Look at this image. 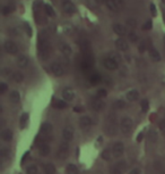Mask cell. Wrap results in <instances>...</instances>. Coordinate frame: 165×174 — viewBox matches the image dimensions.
<instances>
[{"label":"cell","mask_w":165,"mask_h":174,"mask_svg":"<svg viewBox=\"0 0 165 174\" xmlns=\"http://www.w3.org/2000/svg\"><path fill=\"white\" fill-rule=\"evenodd\" d=\"M142 137H144V133H139V134H138V137H137V141H138V142H140V141H142Z\"/></svg>","instance_id":"cell-55"},{"label":"cell","mask_w":165,"mask_h":174,"mask_svg":"<svg viewBox=\"0 0 165 174\" xmlns=\"http://www.w3.org/2000/svg\"><path fill=\"white\" fill-rule=\"evenodd\" d=\"M53 104H54V107L59 108V109H62V108L67 107V102L65 100H54Z\"/></svg>","instance_id":"cell-31"},{"label":"cell","mask_w":165,"mask_h":174,"mask_svg":"<svg viewBox=\"0 0 165 174\" xmlns=\"http://www.w3.org/2000/svg\"><path fill=\"white\" fill-rule=\"evenodd\" d=\"M159 129H161V131L165 132V118L161 121V123H159Z\"/></svg>","instance_id":"cell-51"},{"label":"cell","mask_w":165,"mask_h":174,"mask_svg":"<svg viewBox=\"0 0 165 174\" xmlns=\"http://www.w3.org/2000/svg\"><path fill=\"white\" fill-rule=\"evenodd\" d=\"M162 1H163V2H164V4H165V0H162Z\"/></svg>","instance_id":"cell-57"},{"label":"cell","mask_w":165,"mask_h":174,"mask_svg":"<svg viewBox=\"0 0 165 174\" xmlns=\"http://www.w3.org/2000/svg\"><path fill=\"white\" fill-rule=\"evenodd\" d=\"M126 98H127L128 101H131V102L136 101L139 98V92L137 90H135V89H131V90H129L126 93Z\"/></svg>","instance_id":"cell-14"},{"label":"cell","mask_w":165,"mask_h":174,"mask_svg":"<svg viewBox=\"0 0 165 174\" xmlns=\"http://www.w3.org/2000/svg\"><path fill=\"white\" fill-rule=\"evenodd\" d=\"M91 125H92L91 117H88V116H82V117H80V120H79V126H80V129H87Z\"/></svg>","instance_id":"cell-18"},{"label":"cell","mask_w":165,"mask_h":174,"mask_svg":"<svg viewBox=\"0 0 165 174\" xmlns=\"http://www.w3.org/2000/svg\"><path fill=\"white\" fill-rule=\"evenodd\" d=\"M75 112H77V113H82V112H84V107H82V106H76V107H75Z\"/></svg>","instance_id":"cell-53"},{"label":"cell","mask_w":165,"mask_h":174,"mask_svg":"<svg viewBox=\"0 0 165 174\" xmlns=\"http://www.w3.org/2000/svg\"><path fill=\"white\" fill-rule=\"evenodd\" d=\"M113 31H114L115 34L121 36H123L127 34V29H126L122 24H114L113 25Z\"/></svg>","instance_id":"cell-17"},{"label":"cell","mask_w":165,"mask_h":174,"mask_svg":"<svg viewBox=\"0 0 165 174\" xmlns=\"http://www.w3.org/2000/svg\"><path fill=\"white\" fill-rule=\"evenodd\" d=\"M12 80L16 82V83H22L24 81V75L22 72L19 71H16V72L12 74Z\"/></svg>","instance_id":"cell-25"},{"label":"cell","mask_w":165,"mask_h":174,"mask_svg":"<svg viewBox=\"0 0 165 174\" xmlns=\"http://www.w3.org/2000/svg\"><path fill=\"white\" fill-rule=\"evenodd\" d=\"M14 12V7L12 6H5L2 8V14L4 15H9Z\"/></svg>","instance_id":"cell-35"},{"label":"cell","mask_w":165,"mask_h":174,"mask_svg":"<svg viewBox=\"0 0 165 174\" xmlns=\"http://www.w3.org/2000/svg\"><path fill=\"white\" fill-rule=\"evenodd\" d=\"M62 98L65 101H71L75 98V92H74V90H71L70 88H66L65 90L62 91Z\"/></svg>","instance_id":"cell-12"},{"label":"cell","mask_w":165,"mask_h":174,"mask_svg":"<svg viewBox=\"0 0 165 174\" xmlns=\"http://www.w3.org/2000/svg\"><path fill=\"white\" fill-rule=\"evenodd\" d=\"M1 73H2V75H4L5 78H9L10 75H12V74H14V73L12 72V70H10L9 67H5V68L2 70V72H1Z\"/></svg>","instance_id":"cell-40"},{"label":"cell","mask_w":165,"mask_h":174,"mask_svg":"<svg viewBox=\"0 0 165 174\" xmlns=\"http://www.w3.org/2000/svg\"><path fill=\"white\" fill-rule=\"evenodd\" d=\"M140 106H142V112H147L148 108H149V102H148L147 99H144V100H142V102H140Z\"/></svg>","instance_id":"cell-36"},{"label":"cell","mask_w":165,"mask_h":174,"mask_svg":"<svg viewBox=\"0 0 165 174\" xmlns=\"http://www.w3.org/2000/svg\"><path fill=\"white\" fill-rule=\"evenodd\" d=\"M25 31H26V33L28 34V36H32V34H33V31H32V29H31L30 24H27V23H25Z\"/></svg>","instance_id":"cell-45"},{"label":"cell","mask_w":165,"mask_h":174,"mask_svg":"<svg viewBox=\"0 0 165 174\" xmlns=\"http://www.w3.org/2000/svg\"><path fill=\"white\" fill-rule=\"evenodd\" d=\"M109 58H111V59H113L114 61H117L118 64L121 61V57H120V55L117 54V53H111L110 56H109Z\"/></svg>","instance_id":"cell-34"},{"label":"cell","mask_w":165,"mask_h":174,"mask_svg":"<svg viewBox=\"0 0 165 174\" xmlns=\"http://www.w3.org/2000/svg\"><path fill=\"white\" fill-rule=\"evenodd\" d=\"M9 99H10V101L12 104H18L19 100H20V95H19V92L16 90L12 91L10 93H9Z\"/></svg>","instance_id":"cell-21"},{"label":"cell","mask_w":165,"mask_h":174,"mask_svg":"<svg viewBox=\"0 0 165 174\" xmlns=\"http://www.w3.org/2000/svg\"><path fill=\"white\" fill-rule=\"evenodd\" d=\"M37 166L35 164H30L27 167H26V174H37Z\"/></svg>","instance_id":"cell-28"},{"label":"cell","mask_w":165,"mask_h":174,"mask_svg":"<svg viewBox=\"0 0 165 174\" xmlns=\"http://www.w3.org/2000/svg\"><path fill=\"white\" fill-rule=\"evenodd\" d=\"M100 81H101V76L99 74H93V75L91 76V82H92V84L99 83Z\"/></svg>","instance_id":"cell-39"},{"label":"cell","mask_w":165,"mask_h":174,"mask_svg":"<svg viewBox=\"0 0 165 174\" xmlns=\"http://www.w3.org/2000/svg\"><path fill=\"white\" fill-rule=\"evenodd\" d=\"M1 138H2L4 141L9 142V141L12 139V131L10 130V129H5V130L1 132Z\"/></svg>","instance_id":"cell-19"},{"label":"cell","mask_w":165,"mask_h":174,"mask_svg":"<svg viewBox=\"0 0 165 174\" xmlns=\"http://www.w3.org/2000/svg\"><path fill=\"white\" fill-rule=\"evenodd\" d=\"M106 132L110 135H114L117 133V122L112 116L109 118V123L106 124Z\"/></svg>","instance_id":"cell-5"},{"label":"cell","mask_w":165,"mask_h":174,"mask_svg":"<svg viewBox=\"0 0 165 174\" xmlns=\"http://www.w3.org/2000/svg\"><path fill=\"white\" fill-rule=\"evenodd\" d=\"M148 49V43L147 41H142L139 43V46H138V50H139V53H145L146 50Z\"/></svg>","instance_id":"cell-32"},{"label":"cell","mask_w":165,"mask_h":174,"mask_svg":"<svg viewBox=\"0 0 165 174\" xmlns=\"http://www.w3.org/2000/svg\"><path fill=\"white\" fill-rule=\"evenodd\" d=\"M28 63H30V59H28L27 56H25V55H20V56H18V58H17L18 67H20V68H25V67L28 66Z\"/></svg>","instance_id":"cell-13"},{"label":"cell","mask_w":165,"mask_h":174,"mask_svg":"<svg viewBox=\"0 0 165 174\" xmlns=\"http://www.w3.org/2000/svg\"><path fill=\"white\" fill-rule=\"evenodd\" d=\"M51 72L54 76H61V75H64V67L62 65L60 64V63H52L51 64Z\"/></svg>","instance_id":"cell-6"},{"label":"cell","mask_w":165,"mask_h":174,"mask_svg":"<svg viewBox=\"0 0 165 174\" xmlns=\"http://www.w3.org/2000/svg\"><path fill=\"white\" fill-rule=\"evenodd\" d=\"M53 126L50 124V123H43L41 126V132L44 133V134H50L52 132Z\"/></svg>","instance_id":"cell-24"},{"label":"cell","mask_w":165,"mask_h":174,"mask_svg":"<svg viewBox=\"0 0 165 174\" xmlns=\"http://www.w3.org/2000/svg\"><path fill=\"white\" fill-rule=\"evenodd\" d=\"M62 9L67 14H74V13H76V6L71 1H69V0H66V1L62 2Z\"/></svg>","instance_id":"cell-8"},{"label":"cell","mask_w":165,"mask_h":174,"mask_svg":"<svg viewBox=\"0 0 165 174\" xmlns=\"http://www.w3.org/2000/svg\"><path fill=\"white\" fill-rule=\"evenodd\" d=\"M103 65H104V67H105L106 70H109V71H114V70H117L118 68V63L117 61H114L113 59H111V58H105V59L103 60Z\"/></svg>","instance_id":"cell-9"},{"label":"cell","mask_w":165,"mask_h":174,"mask_svg":"<svg viewBox=\"0 0 165 174\" xmlns=\"http://www.w3.org/2000/svg\"><path fill=\"white\" fill-rule=\"evenodd\" d=\"M27 118H28V114L27 113H24L22 116H20V120H19V123H20V127L24 129L26 124H27Z\"/></svg>","instance_id":"cell-30"},{"label":"cell","mask_w":165,"mask_h":174,"mask_svg":"<svg viewBox=\"0 0 165 174\" xmlns=\"http://www.w3.org/2000/svg\"><path fill=\"white\" fill-rule=\"evenodd\" d=\"M157 138V135H156V132H154V131H150L149 132V141L150 142H153L154 140H156Z\"/></svg>","instance_id":"cell-48"},{"label":"cell","mask_w":165,"mask_h":174,"mask_svg":"<svg viewBox=\"0 0 165 174\" xmlns=\"http://www.w3.org/2000/svg\"><path fill=\"white\" fill-rule=\"evenodd\" d=\"M111 174H121V171H120V168L118 166H113L111 168Z\"/></svg>","instance_id":"cell-49"},{"label":"cell","mask_w":165,"mask_h":174,"mask_svg":"<svg viewBox=\"0 0 165 174\" xmlns=\"http://www.w3.org/2000/svg\"><path fill=\"white\" fill-rule=\"evenodd\" d=\"M152 29V21H147L145 24H144V26H142V30H150Z\"/></svg>","instance_id":"cell-46"},{"label":"cell","mask_w":165,"mask_h":174,"mask_svg":"<svg viewBox=\"0 0 165 174\" xmlns=\"http://www.w3.org/2000/svg\"><path fill=\"white\" fill-rule=\"evenodd\" d=\"M97 96H99V98H105L107 96V91L105 89H100L97 91Z\"/></svg>","instance_id":"cell-42"},{"label":"cell","mask_w":165,"mask_h":174,"mask_svg":"<svg viewBox=\"0 0 165 174\" xmlns=\"http://www.w3.org/2000/svg\"><path fill=\"white\" fill-rule=\"evenodd\" d=\"M39 153L41 156H47L50 154V146L47 142H42L39 146Z\"/></svg>","instance_id":"cell-16"},{"label":"cell","mask_w":165,"mask_h":174,"mask_svg":"<svg viewBox=\"0 0 165 174\" xmlns=\"http://www.w3.org/2000/svg\"><path fill=\"white\" fill-rule=\"evenodd\" d=\"M149 57H150V59L153 60V61H156V63L161 60V55H159V53L155 48L149 49Z\"/></svg>","instance_id":"cell-20"},{"label":"cell","mask_w":165,"mask_h":174,"mask_svg":"<svg viewBox=\"0 0 165 174\" xmlns=\"http://www.w3.org/2000/svg\"><path fill=\"white\" fill-rule=\"evenodd\" d=\"M114 108H117V109H123L126 107V101L124 100H121V99H119L117 101L114 102Z\"/></svg>","instance_id":"cell-33"},{"label":"cell","mask_w":165,"mask_h":174,"mask_svg":"<svg viewBox=\"0 0 165 174\" xmlns=\"http://www.w3.org/2000/svg\"><path fill=\"white\" fill-rule=\"evenodd\" d=\"M128 36H129V40L131 42H137L138 41V36H137V33H135L134 31H131L129 34H128Z\"/></svg>","instance_id":"cell-41"},{"label":"cell","mask_w":165,"mask_h":174,"mask_svg":"<svg viewBox=\"0 0 165 174\" xmlns=\"http://www.w3.org/2000/svg\"><path fill=\"white\" fill-rule=\"evenodd\" d=\"M120 127H121V131H122L123 134H128V133L131 132V130H132V127H134V122H132V120H131L130 117L126 116V117H123V118L121 120Z\"/></svg>","instance_id":"cell-1"},{"label":"cell","mask_w":165,"mask_h":174,"mask_svg":"<svg viewBox=\"0 0 165 174\" xmlns=\"http://www.w3.org/2000/svg\"><path fill=\"white\" fill-rule=\"evenodd\" d=\"M115 47H117L118 50H120V51H127L128 48H129L127 41H126L124 39H122V38H119V39L115 40Z\"/></svg>","instance_id":"cell-11"},{"label":"cell","mask_w":165,"mask_h":174,"mask_svg":"<svg viewBox=\"0 0 165 174\" xmlns=\"http://www.w3.org/2000/svg\"><path fill=\"white\" fill-rule=\"evenodd\" d=\"M129 174H142V170L139 167H134V168H131V171L129 172Z\"/></svg>","instance_id":"cell-47"},{"label":"cell","mask_w":165,"mask_h":174,"mask_svg":"<svg viewBox=\"0 0 165 174\" xmlns=\"http://www.w3.org/2000/svg\"><path fill=\"white\" fill-rule=\"evenodd\" d=\"M7 89H8V85H7L5 82H1V83H0V93H1V95L5 93L7 91Z\"/></svg>","instance_id":"cell-43"},{"label":"cell","mask_w":165,"mask_h":174,"mask_svg":"<svg viewBox=\"0 0 165 174\" xmlns=\"http://www.w3.org/2000/svg\"><path fill=\"white\" fill-rule=\"evenodd\" d=\"M9 153H10V150L8 149V148H2L1 149V158L2 159H6V158H8L9 157Z\"/></svg>","instance_id":"cell-37"},{"label":"cell","mask_w":165,"mask_h":174,"mask_svg":"<svg viewBox=\"0 0 165 174\" xmlns=\"http://www.w3.org/2000/svg\"><path fill=\"white\" fill-rule=\"evenodd\" d=\"M75 30V26L71 24V23H65L62 25V31L65 34H71Z\"/></svg>","instance_id":"cell-23"},{"label":"cell","mask_w":165,"mask_h":174,"mask_svg":"<svg viewBox=\"0 0 165 174\" xmlns=\"http://www.w3.org/2000/svg\"><path fill=\"white\" fill-rule=\"evenodd\" d=\"M68 153H69V144L67 141H64L59 147V157L60 158H66L68 156Z\"/></svg>","instance_id":"cell-10"},{"label":"cell","mask_w":165,"mask_h":174,"mask_svg":"<svg viewBox=\"0 0 165 174\" xmlns=\"http://www.w3.org/2000/svg\"><path fill=\"white\" fill-rule=\"evenodd\" d=\"M95 1H97V2H100V4H103V2H106V0H95Z\"/></svg>","instance_id":"cell-56"},{"label":"cell","mask_w":165,"mask_h":174,"mask_svg":"<svg viewBox=\"0 0 165 174\" xmlns=\"http://www.w3.org/2000/svg\"><path fill=\"white\" fill-rule=\"evenodd\" d=\"M74 133H75V130L71 125H66L62 130V139L69 142L74 139Z\"/></svg>","instance_id":"cell-2"},{"label":"cell","mask_w":165,"mask_h":174,"mask_svg":"<svg viewBox=\"0 0 165 174\" xmlns=\"http://www.w3.org/2000/svg\"><path fill=\"white\" fill-rule=\"evenodd\" d=\"M59 50L62 53V54L65 55V56H67V57H69V56L71 55V53H72L70 46H68L66 42H60L59 43Z\"/></svg>","instance_id":"cell-15"},{"label":"cell","mask_w":165,"mask_h":174,"mask_svg":"<svg viewBox=\"0 0 165 174\" xmlns=\"http://www.w3.org/2000/svg\"><path fill=\"white\" fill-rule=\"evenodd\" d=\"M67 172H68V174H79V171L75 164H69L67 166Z\"/></svg>","instance_id":"cell-29"},{"label":"cell","mask_w":165,"mask_h":174,"mask_svg":"<svg viewBox=\"0 0 165 174\" xmlns=\"http://www.w3.org/2000/svg\"><path fill=\"white\" fill-rule=\"evenodd\" d=\"M150 13H152L153 16H156V14H157V12H156V6H155L154 4L150 5Z\"/></svg>","instance_id":"cell-50"},{"label":"cell","mask_w":165,"mask_h":174,"mask_svg":"<svg viewBox=\"0 0 165 174\" xmlns=\"http://www.w3.org/2000/svg\"><path fill=\"white\" fill-rule=\"evenodd\" d=\"M104 107H105V102L103 101L102 98H95V99H93L92 108L94 109L95 112H101V110L104 109Z\"/></svg>","instance_id":"cell-7"},{"label":"cell","mask_w":165,"mask_h":174,"mask_svg":"<svg viewBox=\"0 0 165 174\" xmlns=\"http://www.w3.org/2000/svg\"><path fill=\"white\" fill-rule=\"evenodd\" d=\"M127 25L134 29V27H136V26H137V22H136V19L130 18V19H128V21H127Z\"/></svg>","instance_id":"cell-44"},{"label":"cell","mask_w":165,"mask_h":174,"mask_svg":"<svg viewBox=\"0 0 165 174\" xmlns=\"http://www.w3.org/2000/svg\"><path fill=\"white\" fill-rule=\"evenodd\" d=\"M4 48H5V51H6L7 54L16 55L18 53V47L16 46V43L12 41H9V40L5 42Z\"/></svg>","instance_id":"cell-3"},{"label":"cell","mask_w":165,"mask_h":174,"mask_svg":"<svg viewBox=\"0 0 165 174\" xmlns=\"http://www.w3.org/2000/svg\"><path fill=\"white\" fill-rule=\"evenodd\" d=\"M28 156H30V151H26V153L24 154V156L22 157V163H24V161H25Z\"/></svg>","instance_id":"cell-54"},{"label":"cell","mask_w":165,"mask_h":174,"mask_svg":"<svg viewBox=\"0 0 165 174\" xmlns=\"http://www.w3.org/2000/svg\"><path fill=\"white\" fill-rule=\"evenodd\" d=\"M43 170H44V173L45 174H55V166L51 164V163H47L43 166Z\"/></svg>","instance_id":"cell-22"},{"label":"cell","mask_w":165,"mask_h":174,"mask_svg":"<svg viewBox=\"0 0 165 174\" xmlns=\"http://www.w3.org/2000/svg\"><path fill=\"white\" fill-rule=\"evenodd\" d=\"M102 158L105 159V161H110L111 159V153L109 149H105L103 153H102Z\"/></svg>","instance_id":"cell-38"},{"label":"cell","mask_w":165,"mask_h":174,"mask_svg":"<svg viewBox=\"0 0 165 174\" xmlns=\"http://www.w3.org/2000/svg\"><path fill=\"white\" fill-rule=\"evenodd\" d=\"M44 10H45V14H47V16H50V17H54L55 16V13H54V9L52 8L51 5H49V4H45L44 5Z\"/></svg>","instance_id":"cell-27"},{"label":"cell","mask_w":165,"mask_h":174,"mask_svg":"<svg viewBox=\"0 0 165 174\" xmlns=\"http://www.w3.org/2000/svg\"><path fill=\"white\" fill-rule=\"evenodd\" d=\"M114 1H115V4H117L119 9H121L123 7V0H114Z\"/></svg>","instance_id":"cell-52"},{"label":"cell","mask_w":165,"mask_h":174,"mask_svg":"<svg viewBox=\"0 0 165 174\" xmlns=\"http://www.w3.org/2000/svg\"><path fill=\"white\" fill-rule=\"evenodd\" d=\"M106 7L110 9V10H112V12H118L119 8L117 6V4H115V1L114 0H106L105 2Z\"/></svg>","instance_id":"cell-26"},{"label":"cell","mask_w":165,"mask_h":174,"mask_svg":"<svg viewBox=\"0 0 165 174\" xmlns=\"http://www.w3.org/2000/svg\"><path fill=\"white\" fill-rule=\"evenodd\" d=\"M164 42H165V36H164Z\"/></svg>","instance_id":"cell-58"},{"label":"cell","mask_w":165,"mask_h":174,"mask_svg":"<svg viewBox=\"0 0 165 174\" xmlns=\"http://www.w3.org/2000/svg\"><path fill=\"white\" fill-rule=\"evenodd\" d=\"M112 151H113V155H114L115 157H121L122 155H123V153H124V146H123V144H122L121 141H117L115 144H113Z\"/></svg>","instance_id":"cell-4"}]
</instances>
